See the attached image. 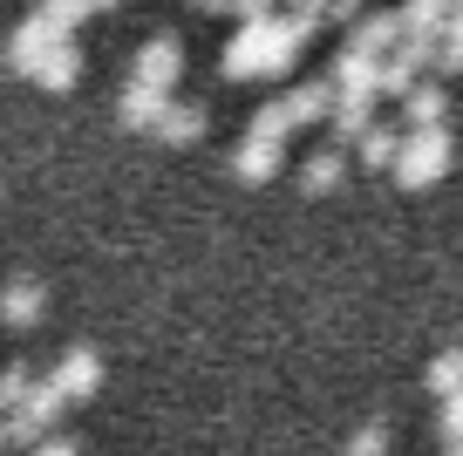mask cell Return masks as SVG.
Instances as JSON below:
<instances>
[]
</instances>
